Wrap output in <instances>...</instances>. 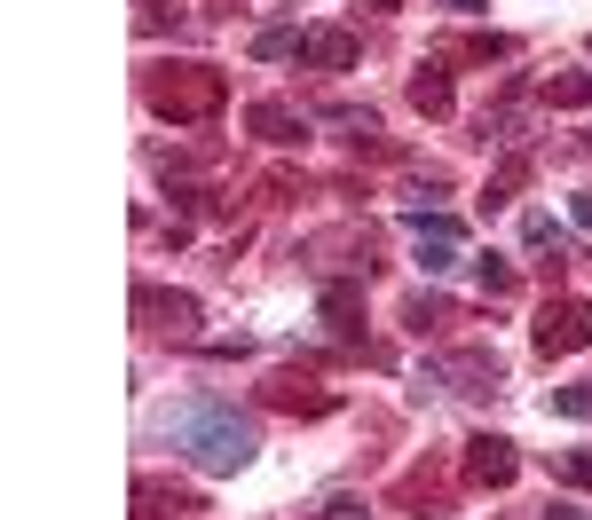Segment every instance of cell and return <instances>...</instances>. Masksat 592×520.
Listing matches in <instances>:
<instances>
[{
	"label": "cell",
	"mask_w": 592,
	"mask_h": 520,
	"mask_svg": "<svg viewBox=\"0 0 592 520\" xmlns=\"http://www.w3.org/2000/svg\"><path fill=\"white\" fill-rule=\"evenodd\" d=\"M175 450L198 466V473H245L253 466V426L229 410V402H198V410H182V426H175Z\"/></svg>",
	"instance_id": "6da1fadb"
},
{
	"label": "cell",
	"mask_w": 592,
	"mask_h": 520,
	"mask_svg": "<svg viewBox=\"0 0 592 520\" xmlns=\"http://www.w3.org/2000/svg\"><path fill=\"white\" fill-rule=\"evenodd\" d=\"M142 96H150V111H158V119L198 127V119H214V111L229 103V79H221L214 63H158V71L142 79Z\"/></svg>",
	"instance_id": "7a4b0ae2"
},
{
	"label": "cell",
	"mask_w": 592,
	"mask_h": 520,
	"mask_svg": "<svg viewBox=\"0 0 592 520\" xmlns=\"http://www.w3.org/2000/svg\"><path fill=\"white\" fill-rule=\"evenodd\" d=\"M530 339H537V356H576V347H592V308L584 300H545Z\"/></svg>",
	"instance_id": "3957f363"
},
{
	"label": "cell",
	"mask_w": 592,
	"mask_h": 520,
	"mask_svg": "<svg viewBox=\"0 0 592 520\" xmlns=\"http://www.w3.org/2000/svg\"><path fill=\"white\" fill-rule=\"evenodd\" d=\"M514 473H522V458H514L505 433H474V442H466V481H474V489H505Z\"/></svg>",
	"instance_id": "277c9868"
},
{
	"label": "cell",
	"mask_w": 592,
	"mask_h": 520,
	"mask_svg": "<svg viewBox=\"0 0 592 520\" xmlns=\"http://www.w3.org/2000/svg\"><path fill=\"white\" fill-rule=\"evenodd\" d=\"M245 127L262 134V142H277V150H293V142H308V111H293V103H277V96H262L245 111Z\"/></svg>",
	"instance_id": "5b68a950"
},
{
	"label": "cell",
	"mask_w": 592,
	"mask_h": 520,
	"mask_svg": "<svg viewBox=\"0 0 592 520\" xmlns=\"http://www.w3.org/2000/svg\"><path fill=\"white\" fill-rule=\"evenodd\" d=\"M135 316H150V331H190V323H198V300H190V292L135 284Z\"/></svg>",
	"instance_id": "8992f818"
},
{
	"label": "cell",
	"mask_w": 592,
	"mask_h": 520,
	"mask_svg": "<svg viewBox=\"0 0 592 520\" xmlns=\"http://www.w3.org/2000/svg\"><path fill=\"white\" fill-rule=\"evenodd\" d=\"M497 371H505L497 347H458V356L443 363V379H458L451 394H497Z\"/></svg>",
	"instance_id": "52a82bcc"
},
{
	"label": "cell",
	"mask_w": 592,
	"mask_h": 520,
	"mask_svg": "<svg viewBox=\"0 0 592 520\" xmlns=\"http://www.w3.org/2000/svg\"><path fill=\"white\" fill-rule=\"evenodd\" d=\"M262 402H269V410H300V418H324V410H332V394H324V387H308L300 371H277V379L262 387Z\"/></svg>",
	"instance_id": "ba28073f"
},
{
	"label": "cell",
	"mask_w": 592,
	"mask_h": 520,
	"mask_svg": "<svg viewBox=\"0 0 592 520\" xmlns=\"http://www.w3.org/2000/svg\"><path fill=\"white\" fill-rule=\"evenodd\" d=\"M300 56H308V63H324V71H356V56H364V48H356V32H341V24H316Z\"/></svg>",
	"instance_id": "9c48e42d"
},
{
	"label": "cell",
	"mask_w": 592,
	"mask_h": 520,
	"mask_svg": "<svg viewBox=\"0 0 592 520\" xmlns=\"http://www.w3.org/2000/svg\"><path fill=\"white\" fill-rule=\"evenodd\" d=\"M324 323L341 331V339H356L364 331V292L356 284H324Z\"/></svg>",
	"instance_id": "30bf717a"
},
{
	"label": "cell",
	"mask_w": 592,
	"mask_h": 520,
	"mask_svg": "<svg viewBox=\"0 0 592 520\" xmlns=\"http://www.w3.org/2000/svg\"><path fill=\"white\" fill-rule=\"evenodd\" d=\"M411 111H427V119H451V79L435 63H418L411 71Z\"/></svg>",
	"instance_id": "8fae6325"
},
{
	"label": "cell",
	"mask_w": 592,
	"mask_h": 520,
	"mask_svg": "<svg viewBox=\"0 0 592 520\" xmlns=\"http://www.w3.org/2000/svg\"><path fill=\"white\" fill-rule=\"evenodd\" d=\"M135 504H142L135 520H166V512L182 520V512H198V497H190V489H166V481H142V489H135Z\"/></svg>",
	"instance_id": "7c38bea8"
},
{
	"label": "cell",
	"mask_w": 592,
	"mask_h": 520,
	"mask_svg": "<svg viewBox=\"0 0 592 520\" xmlns=\"http://www.w3.org/2000/svg\"><path fill=\"white\" fill-rule=\"evenodd\" d=\"M545 103H553V111H592V71H561V79H545Z\"/></svg>",
	"instance_id": "4fadbf2b"
},
{
	"label": "cell",
	"mask_w": 592,
	"mask_h": 520,
	"mask_svg": "<svg viewBox=\"0 0 592 520\" xmlns=\"http://www.w3.org/2000/svg\"><path fill=\"white\" fill-rule=\"evenodd\" d=\"M522 182H530V158H505V166H497V182L482 190V213H497V206H505V198H514Z\"/></svg>",
	"instance_id": "5bb4252c"
},
{
	"label": "cell",
	"mask_w": 592,
	"mask_h": 520,
	"mask_svg": "<svg viewBox=\"0 0 592 520\" xmlns=\"http://www.w3.org/2000/svg\"><path fill=\"white\" fill-rule=\"evenodd\" d=\"M308 48V32H293V24H269L262 40H253V56H262V63H285V56H300Z\"/></svg>",
	"instance_id": "9a60e30c"
},
{
	"label": "cell",
	"mask_w": 592,
	"mask_h": 520,
	"mask_svg": "<svg viewBox=\"0 0 592 520\" xmlns=\"http://www.w3.org/2000/svg\"><path fill=\"white\" fill-rule=\"evenodd\" d=\"M522 244H530V252H545V244L561 252V221H553V213H522Z\"/></svg>",
	"instance_id": "2e32d148"
},
{
	"label": "cell",
	"mask_w": 592,
	"mask_h": 520,
	"mask_svg": "<svg viewBox=\"0 0 592 520\" xmlns=\"http://www.w3.org/2000/svg\"><path fill=\"white\" fill-rule=\"evenodd\" d=\"M403 323H411V331H443V323H451V308H443V300H427V292H418V300L403 308Z\"/></svg>",
	"instance_id": "e0dca14e"
},
{
	"label": "cell",
	"mask_w": 592,
	"mask_h": 520,
	"mask_svg": "<svg viewBox=\"0 0 592 520\" xmlns=\"http://www.w3.org/2000/svg\"><path fill=\"white\" fill-rule=\"evenodd\" d=\"M458 56H466V63H505L514 48H505L497 32H474V40H458Z\"/></svg>",
	"instance_id": "ac0fdd59"
},
{
	"label": "cell",
	"mask_w": 592,
	"mask_h": 520,
	"mask_svg": "<svg viewBox=\"0 0 592 520\" xmlns=\"http://www.w3.org/2000/svg\"><path fill=\"white\" fill-rule=\"evenodd\" d=\"M553 410H561V418H592V379H576V387H553Z\"/></svg>",
	"instance_id": "d6986e66"
},
{
	"label": "cell",
	"mask_w": 592,
	"mask_h": 520,
	"mask_svg": "<svg viewBox=\"0 0 592 520\" xmlns=\"http://www.w3.org/2000/svg\"><path fill=\"white\" fill-rule=\"evenodd\" d=\"M482 292L490 300H514V269H505V260H482Z\"/></svg>",
	"instance_id": "ffe728a7"
},
{
	"label": "cell",
	"mask_w": 592,
	"mask_h": 520,
	"mask_svg": "<svg viewBox=\"0 0 592 520\" xmlns=\"http://www.w3.org/2000/svg\"><path fill=\"white\" fill-rule=\"evenodd\" d=\"M561 481H576V489H592V450H569V458H561Z\"/></svg>",
	"instance_id": "44dd1931"
},
{
	"label": "cell",
	"mask_w": 592,
	"mask_h": 520,
	"mask_svg": "<svg viewBox=\"0 0 592 520\" xmlns=\"http://www.w3.org/2000/svg\"><path fill=\"white\" fill-rule=\"evenodd\" d=\"M316 520H372V512H364V497H332Z\"/></svg>",
	"instance_id": "7402d4cb"
},
{
	"label": "cell",
	"mask_w": 592,
	"mask_h": 520,
	"mask_svg": "<svg viewBox=\"0 0 592 520\" xmlns=\"http://www.w3.org/2000/svg\"><path fill=\"white\" fill-rule=\"evenodd\" d=\"M569 213H576V221L592 229V190H576V198H569Z\"/></svg>",
	"instance_id": "603a6c76"
},
{
	"label": "cell",
	"mask_w": 592,
	"mask_h": 520,
	"mask_svg": "<svg viewBox=\"0 0 592 520\" xmlns=\"http://www.w3.org/2000/svg\"><path fill=\"white\" fill-rule=\"evenodd\" d=\"M545 520H584V512L576 504H545Z\"/></svg>",
	"instance_id": "cb8c5ba5"
},
{
	"label": "cell",
	"mask_w": 592,
	"mask_h": 520,
	"mask_svg": "<svg viewBox=\"0 0 592 520\" xmlns=\"http://www.w3.org/2000/svg\"><path fill=\"white\" fill-rule=\"evenodd\" d=\"M458 9H490V0H458Z\"/></svg>",
	"instance_id": "d4e9b609"
},
{
	"label": "cell",
	"mask_w": 592,
	"mask_h": 520,
	"mask_svg": "<svg viewBox=\"0 0 592 520\" xmlns=\"http://www.w3.org/2000/svg\"><path fill=\"white\" fill-rule=\"evenodd\" d=\"M372 9H395V0H372Z\"/></svg>",
	"instance_id": "484cf974"
}]
</instances>
